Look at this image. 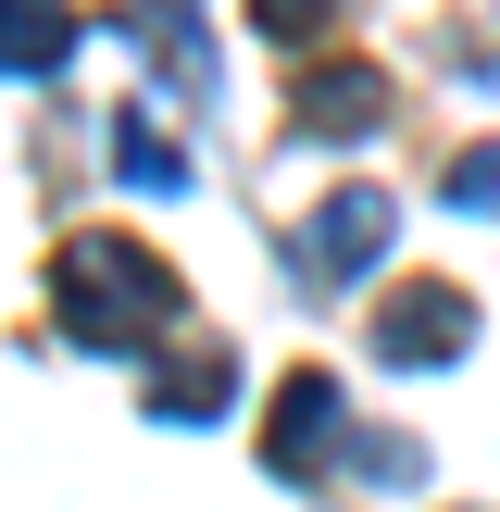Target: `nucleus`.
<instances>
[{
  "label": "nucleus",
  "mask_w": 500,
  "mask_h": 512,
  "mask_svg": "<svg viewBox=\"0 0 500 512\" xmlns=\"http://www.w3.org/2000/svg\"><path fill=\"white\" fill-rule=\"evenodd\" d=\"M50 313H63V338H88V350H150L175 325V275L150 263L138 238H63V263H50Z\"/></svg>",
  "instance_id": "f257e3e1"
},
{
  "label": "nucleus",
  "mask_w": 500,
  "mask_h": 512,
  "mask_svg": "<svg viewBox=\"0 0 500 512\" xmlns=\"http://www.w3.org/2000/svg\"><path fill=\"white\" fill-rule=\"evenodd\" d=\"M250 13H263L275 38H313V25H325V0H250Z\"/></svg>",
  "instance_id": "9b49d317"
},
{
  "label": "nucleus",
  "mask_w": 500,
  "mask_h": 512,
  "mask_svg": "<svg viewBox=\"0 0 500 512\" xmlns=\"http://www.w3.org/2000/svg\"><path fill=\"white\" fill-rule=\"evenodd\" d=\"M388 200H375V188H338V200H325V213L313 225H300V275H313V288H338V275H363L375 263V250H388Z\"/></svg>",
  "instance_id": "7ed1b4c3"
},
{
  "label": "nucleus",
  "mask_w": 500,
  "mask_h": 512,
  "mask_svg": "<svg viewBox=\"0 0 500 512\" xmlns=\"http://www.w3.org/2000/svg\"><path fill=\"white\" fill-rule=\"evenodd\" d=\"M113 175H125V188H150V200H175V188H188V150H175L150 113H125V125H113Z\"/></svg>",
  "instance_id": "6e6552de"
},
{
  "label": "nucleus",
  "mask_w": 500,
  "mask_h": 512,
  "mask_svg": "<svg viewBox=\"0 0 500 512\" xmlns=\"http://www.w3.org/2000/svg\"><path fill=\"white\" fill-rule=\"evenodd\" d=\"M338 413H350V400L325 388V375H288V388H275V425H263V463L275 475H313L325 450H338Z\"/></svg>",
  "instance_id": "20e7f679"
},
{
  "label": "nucleus",
  "mask_w": 500,
  "mask_h": 512,
  "mask_svg": "<svg viewBox=\"0 0 500 512\" xmlns=\"http://www.w3.org/2000/svg\"><path fill=\"white\" fill-rule=\"evenodd\" d=\"M75 50V13L63 0H0V75H50Z\"/></svg>",
  "instance_id": "423d86ee"
},
{
  "label": "nucleus",
  "mask_w": 500,
  "mask_h": 512,
  "mask_svg": "<svg viewBox=\"0 0 500 512\" xmlns=\"http://www.w3.org/2000/svg\"><path fill=\"white\" fill-rule=\"evenodd\" d=\"M125 38L163 63V88H175V100H200V88H213V38H200V13H188V0H138V13H125Z\"/></svg>",
  "instance_id": "39448f33"
},
{
  "label": "nucleus",
  "mask_w": 500,
  "mask_h": 512,
  "mask_svg": "<svg viewBox=\"0 0 500 512\" xmlns=\"http://www.w3.org/2000/svg\"><path fill=\"white\" fill-rule=\"evenodd\" d=\"M150 400H163L175 425L225 413V338H188V350H175V363H150Z\"/></svg>",
  "instance_id": "0eeeda50"
},
{
  "label": "nucleus",
  "mask_w": 500,
  "mask_h": 512,
  "mask_svg": "<svg viewBox=\"0 0 500 512\" xmlns=\"http://www.w3.org/2000/svg\"><path fill=\"white\" fill-rule=\"evenodd\" d=\"M463 338H475V313H463V288H438V275H413V288H388V300H375V325H363V350H375L388 375L463 363Z\"/></svg>",
  "instance_id": "f03ea898"
},
{
  "label": "nucleus",
  "mask_w": 500,
  "mask_h": 512,
  "mask_svg": "<svg viewBox=\"0 0 500 512\" xmlns=\"http://www.w3.org/2000/svg\"><path fill=\"white\" fill-rule=\"evenodd\" d=\"M450 200H463V213H500V138H488V150H463V163H450Z\"/></svg>",
  "instance_id": "9d476101"
},
{
  "label": "nucleus",
  "mask_w": 500,
  "mask_h": 512,
  "mask_svg": "<svg viewBox=\"0 0 500 512\" xmlns=\"http://www.w3.org/2000/svg\"><path fill=\"white\" fill-rule=\"evenodd\" d=\"M375 113H388L375 75H313V88H300V125H313V138H363Z\"/></svg>",
  "instance_id": "1a4fd4ad"
}]
</instances>
